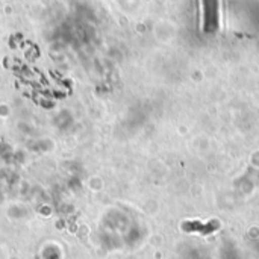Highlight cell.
Segmentation results:
<instances>
[{"label": "cell", "instance_id": "obj_1", "mask_svg": "<svg viewBox=\"0 0 259 259\" xmlns=\"http://www.w3.org/2000/svg\"><path fill=\"white\" fill-rule=\"evenodd\" d=\"M215 5H217V0H205V6H206V11H205L206 30L209 29L211 23H212V24H215V23H217V11H215Z\"/></svg>", "mask_w": 259, "mask_h": 259}]
</instances>
